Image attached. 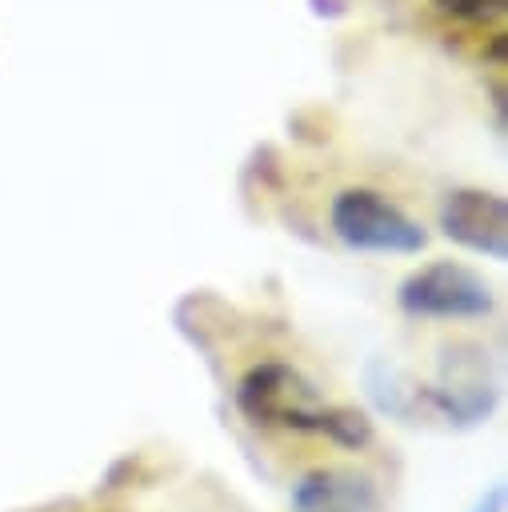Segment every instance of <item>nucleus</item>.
<instances>
[{
  "mask_svg": "<svg viewBox=\"0 0 508 512\" xmlns=\"http://www.w3.org/2000/svg\"><path fill=\"white\" fill-rule=\"evenodd\" d=\"M236 404L240 412L260 424V428H292V432H324L348 448L368 440V416L360 408L344 404H324L316 384L280 360H264L244 372L236 384Z\"/></svg>",
  "mask_w": 508,
  "mask_h": 512,
  "instance_id": "nucleus-1",
  "label": "nucleus"
},
{
  "mask_svg": "<svg viewBox=\"0 0 508 512\" xmlns=\"http://www.w3.org/2000/svg\"><path fill=\"white\" fill-rule=\"evenodd\" d=\"M332 228L344 244L360 252H420L424 232L384 196L368 188L340 192L332 204Z\"/></svg>",
  "mask_w": 508,
  "mask_h": 512,
  "instance_id": "nucleus-2",
  "label": "nucleus"
},
{
  "mask_svg": "<svg viewBox=\"0 0 508 512\" xmlns=\"http://www.w3.org/2000/svg\"><path fill=\"white\" fill-rule=\"evenodd\" d=\"M400 308L408 316L468 320V316H488L492 312V292L472 268L440 260V264H428V268L412 272L400 284Z\"/></svg>",
  "mask_w": 508,
  "mask_h": 512,
  "instance_id": "nucleus-3",
  "label": "nucleus"
},
{
  "mask_svg": "<svg viewBox=\"0 0 508 512\" xmlns=\"http://www.w3.org/2000/svg\"><path fill=\"white\" fill-rule=\"evenodd\" d=\"M292 512H380V496L360 472L316 468L296 484Z\"/></svg>",
  "mask_w": 508,
  "mask_h": 512,
  "instance_id": "nucleus-4",
  "label": "nucleus"
},
{
  "mask_svg": "<svg viewBox=\"0 0 508 512\" xmlns=\"http://www.w3.org/2000/svg\"><path fill=\"white\" fill-rule=\"evenodd\" d=\"M444 232L484 256H504V204L488 192H456L440 208Z\"/></svg>",
  "mask_w": 508,
  "mask_h": 512,
  "instance_id": "nucleus-5",
  "label": "nucleus"
},
{
  "mask_svg": "<svg viewBox=\"0 0 508 512\" xmlns=\"http://www.w3.org/2000/svg\"><path fill=\"white\" fill-rule=\"evenodd\" d=\"M436 4L460 20H488V16H500L504 0H436Z\"/></svg>",
  "mask_w": 508,
  "mask_h": 512,
  "instance_id": "nucleus-6",
  "label": "nucleus"
},
{
  "mask_svg": "<svg viewBox=\"0 0 508 512\" xmlns=\"http://www.w3.org/2000/svg\"><path fill=\"white\" fill-rule=\"evenodd\" d=\"M500 508H504V492H500V488H492V492H488V500H484L476 512H500Z\"/></svg>",
  "mask_w": 508,
  "mask_h": 512,
  "instance_id": "nucleus-7",
  "label": "nucleus"
}]
</instances>
